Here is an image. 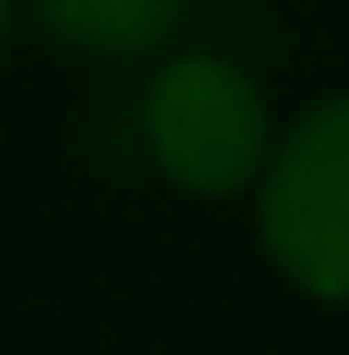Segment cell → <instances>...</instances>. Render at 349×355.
Wrapping results in <instances>:
<instances>
[{"label": "cell", "mask_w": 349, "mask_h": 355, "mask_svg": "<svg viewBox=\"0 0 349 355\" xmlns=\"http://www.w3.org/2000/svg\"><path fill=\"white\" fill-rule=\"evenodd\" d=\"M50 44L87 62L137 69L175 50L194 0H19Z\"/></svg>", "instance_id": "cell-3"}, {"label": "cell", "mask_w": 349, "mask_h": 355, "mask_svg": "<svg viewBox=\"0 0 349 355\" xmlns=\"http://www.w3.org/2000/svg\"><path fill=\"white\" fill-rule=\"evenodd\" d=\"M250 193L269 268L300 300L349 312V94H318L275 131Z\"/></svg>", "instance_id": "cell-2"}, {"label": "cell", "mask_w": 349, "mask_h": 355, "mask_svg": "<svg viewBox=\"0 0 349 355\" xmlns=\"http://www.w3.org/2000/svg\"><path fill=\"white\" fill-rule=\"evenodd\" d=\"M150 168L194 200H237L275 150V106L262 81L219 50H169L150 62L137 100Z\"/></svg>", "instance_id": "cell-1"}, {"label": "cell", "mask_w": 349, "mask_h": 355, "mask_svg": "<svg viewBox=\"0 0 349 355\" xmlns=\"http://www.w3.org/2000/svg\"><path fill=\"white\" fill-rule=\"evenodd\" d=\"M12 19H19V0H0V56H6V44H12Z\"/></svg>", "instance_id": "cell-4"}]
</instances>
